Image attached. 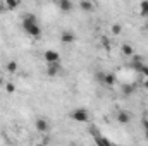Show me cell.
<instances>
[{
	"instance_id": "obj_1",
	"label": "cell",
	"mask_w": 148,
	"mask_h": 146,
	"mask_svg": "<svg viewBox=\"0 0 148 146\" xmlns=\"http://www.w3.org/2000/svg\"><path fill=\"white\" fill-rule=\"evenodd\" d=\"M23 29H24L26 35H29V36H33V38L41 36V28L38 26V21L33 14H26L23 17Z\"/></svg>"
},
{
	"instance_id": "obj_2",
	"label": "cell",
	"mask_w": 148,
	"mask_h": 146,
	"mask_svg": "<svg viewBox=\"0 0 148 146\" xmlns=\"http://www.w3.org/2000/svg\"><path fill=\"white\" fill-rule=\"evenodd\" d=\"M69 117L73 119L74 122H88L90 120V112L86 108H74L71 113H69Z\"/></svg>"
},
{
	"instance_id": "obj_3",
	"label": "cell",
	"mask_w": 148,
	"mask_h": 146,
	"mask_svg": "<svg viewBox=\"0 0 148 146\" xmlns=\"http://www.w3.org/2000/svg\"><path fill=\"white\" fill-rule=\"evenodd\" d=\"M43 59L47 64H53V62H60V53L57 50H47L43 53Z\"/></svg>"
},
{
	"instance_id": "obj_4",
	"label": "cell",
	"mask_w": 148,
	"mask_h": 146,
	"mask_svg": "<svg viewBox=\"0 0 148 146\" xmlns=\"http://www.w3.org/2000/svg\"><path fill=\"white\" fill-rule=\"evenodd\" d=\"M35 126H36V131L38 132H41V134H45V132L50 131V124H48V120L43 119V117H38L36 122H35Z\"/></svg>"
},
{
	"instance_id": "obj_5",
	"label": "cell",
	"mask_w": 148,
	"mask_h": 146,
	"mask_svg": "<svg viewBox=\"0 0 148 146\" xmlns=\"http://www.w3.org/2000/svg\"><path fill=\"white\" fill-rule=\"evenodd\" d=\"M62 71V67H60V62H53V64H47V76H50V77H55L57 74Z\"/></svg>"
},
{
	"instance_id": "obj_6",
	"label": "cell",
	"mask_w": 148,
	"mask_h": 146,
	"mask_svg": "<svg viewBox=\"0 0 148 146\" xmlns=\"http://www.w3.org/2000/svg\"><path fill=\"white\" fill-rule=\"evenodd\" d=\"M60 41L62 43H66V45H71V43H74L76 41V35H74V31H62L60 33Z\"/></svg>"
},
{
	"instance_id": "obj_7",
	"label": "cell",
	"mask_w": 148,
	"mask_h": 146,
	"mask_svg": "<svg viewBox=\"0 0 148 146\" xmlns=\"http://www.w3.org/2000/svg\"><path fill=\"white\" fill-rule=\"evenodd\" d=\"M115 119H117V122H119V124H129V122H131V113H129V112H126V110H121V112L117 113V117H115Z\"/></svg>"
},
{
	"instance_id": "obj_8",
	"label": "cell",
	"mask_w": 148,
	"mask_h": 146,
	"mask_svg": "<svg viewBox=\"0 0 148 146\" xmlns=\"http://www.w3.org/2000/svg\"><path fill=\"white\" fill-rule=\"evenodd\" d=\"M73 0H59V9L62 12H71L73 10Z\"/></svg>"
},
{
	"instance_id": "obj_9",
	"label": "cell",
	"mask_w": 148,
	"mask_h": 146,
	"mask_svg": "<svg viewBox=\"0 0 148 146\" xmlns=\"http://www.w3.org/2000/svg\"><path fill=\"white\" fill-rule=\"evenodd\" d=\"M79 7H81V10H84V12H91V10H95V5H93L90 0H81V2H79Z\"/></svg>"
},
{
	"instance_id": "obj_10",
	"label": "cell",
	"mask_w": 148,
	"mask_h": 146,
	"mask_svg": "<svg viewBox=\"0 0 148 146\" xmlns=\"http://www.w3.org/2000/svg\"><path fill=\"white\" fill-rule=\"evenodd\" d=\"M121 52H122V55H126V57H131V55L134 53V50H133V46H131L129 43H122V45H121Z\"/></svg>"
},
{
	"instance_id": "obj_11",
	"label": "cell",
	"mask_w": 148,
	"mask_h": 146,
	"mask_svg": "<svg viewBox=\"0 0 148 146\" xmlns=\"http://www.w3.org/2000/svg\"><path fill=\"white\" fill-rule=\"evenodd\" d=\"M103 84H105V86H114V84H115V74L105 72V77H103Z\"/></svg>"
},
{
	"instance_id": "obj_12",
	"label": "cell",
	"mask_w": 148,
	"mask_h": 146,
	"mask_svg": "<svg viewBox=\"0 0 148 146\" xmlns=\"http://www.w3.org/2000/svg\"><path fill=\"white\" fill-rule=\"evenodd\" d=\"M5 69H7V72L14 74V72H17L19 65H17V62H16V60H10V62H7V64H5Z\"/></svg>"
},
{
	"instance_id": "obj_13",
	"label": "cell",
	"mask_w": 148,
	"mask_h": 146,
	"mask_svg": "<svg viewBox=\"0 0 148 146\" xmlns=\"http://www.w3.org/2000/svg\"><path fill=\"white\" fill-rule=\"evenodd\" d=\"M3 3H5L7 10H16L19 7V0H3Z\"/></svg>"
},
{
	"instance_id": "obj_14",
	"label": "cell",
	"mask_w": 148,
	"mask_h": 146,
	"mask_svg": "<svg viewBox=\"0 0 148 146\" xmlns=\"http://www.w3.org/2000/svg\"><path fill=\"white\" fill-rule=\"evenodd\" d=\"M95 143L100 145V146H110V141L107 138H102L100 134H95Z\"/></svg>"
},
{
	"instance_id": "obj_15",
	"label": "cell",
	"mask_w": 148,
	"mask_h": 146,
	"mask_svg": "<svg viewBox=\"0 0 148 146\" xmlns=\"http://www.w3.org/2000/svg\"><path fill=\"white\" fill-rule=\"evenodd\" d=\"M140 14L143 17H148V0H141V3H140Z\"/></svg>"
},
{
	"instance_id": "obj_16",
	"label": "cell",
	"mask_w": 148,
	"mask_h": 146,
	"mask_svg": "<svg viewBox=\"0 0 148 146\" xmlns=\"http://www.w3.org/2000/svg\"><path fill=\"white\" fill-rule=\"evenodd\" d=\"M122 93H124V95H133V93H134V86L124 84V86H122Z\"/></svg>"
},
{
	"instance_id": "obj_17",
	"label": "cell",
	"mask_w": 148,
	"mask_h": 146,
	"mask_svg": "<svg viewBox=\"0 0 148 146\" xmlns=\"http://www.w3.org/2000/svg\"><path fill=\"white\" fill-rule=\"evenodd\" d=\"M5 91L7 93H14L16 91V84L14 83H5Z\"/></svg>"
},
{
	"instance_id": "obj_18",
	"label": "cell",
	"mask_w": 148,
	"mask_h": 146,
	"mask_svg": "<svg viewBox=\"0 0 148 146\" xmlns=\"http://www.w3.org/2000/svg\"><path fill=\"white\" fill-rule=\"evenodd\" d=\"M121 31H122V28H121V24H114L112 26V33L117 36V35H121Z\"/></svg>"
},
{
	"instance_id": "obj_19",
	"label": "cell",
	"mask_w": 148,
	"mask_h": 146,
	"mask_svg": "<svg viewBox=\"0 0 148 146\" xmlns=\"http://www.w3.org/2000/svg\"><path fill=\"white\" fill-rule=\"evenodd\" d=\"M141 74H143V77H148V64H143V67H141Z\"/></svg>"
},
{
	"instance_id": "obj_20",
	"label": "cell",
	"mask_w": 148,
	"mask_h": 146,
	"mask_svg": "<svg viewBox=\"0 0 148 146\" xmlns=\"http://www.w3.org/2000/svg\"><path fill=\"white\" fill-rule=\"evenodd\" d=\"M103 77H105V72H97V81L103 83Z\"/></svg>"
},
{
	"instance_id": "obj_21",
	"label": "cell",
	"mask_w": 148,
	"mask_h": 146,
	"mask_svg": "<svg viewBox=\"0 0 148 146\" xmlns=\"http://www.w3.org/2000/svg\"><path fill=\"white\" fill-rule=\"evenodd\" d=\"M141 127H143L145 131H148V119H143V120H141Z\"/></svg>"
},
{
	"instance_id": "obj_22",
	"label": "cell",
	"mask_w": 148,
	"mask_h": 146,
	"mask_svg": "<svg viewBox=\"0 0 148 146\" xmlns=\"http://www.w3.org/2000/svg\"><path fill=\"white\" fill-rule=\"evenodd\" d=\"M5 10H7L5 3H3V2H0V14H2V12H5Z\"/></svg>"
},
{
	"instance_id": "obj_23",
	"label": "cell",
	"mask_w": 148,
	"mask_h": 146,
	"mask_svg": "<svg viewBox=\"0 0 148 146\" xmlns=\"http://www.w3.org/2000/svg\"><path fill=\"white\" fill-rule=\"evenodd\" d=\"M143 88H147L148 89V77H145V81H143Z\"/></svg>"
},
{
	"instance_id": "obj_24",
	"label": "cell",
	"mask_w": 148,
	"mask_h": 146,
	"mask_svg": "<svg viewBox=\"0 0 148 146\" xmlns=\"http://www.w3.org/2000/svg\"><path fill=\"white\" fill-rule=\"evenodd\" d=\"M2 84H3V79H2V76H0V86H2Z\"/></svg>"
},
{
	"instance_id": "obj_25",
	"label": "cell",
	"mask_w": 148,
	"mask_h": 146,
	"mask_svg": "<svg viewBox=\"0 0 148 146\" xmlns=\"http://www.w3.org/2000/svg\"><path fill=\"white\" fill-rule=\"evenodd\" d=\"M145 29H147V31H148V21H147V23H145Z\"/></svg>"
},
{
	"instance_id": "obj_26",
	"label": "cell",
	"mask_w": 148,
	"mask_h": 146,
	"mask_svg": "<svg viewBox=\"0 0 148 146\" xmlns=\"http://www.w3.org/2000/svg\"><path fill=\"white\" fill-rule=\"evenodd\" d=\"M145 136H147V139H148V131H145Z\"/></svg>"
}]
</instances>
